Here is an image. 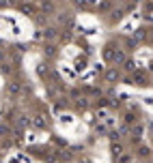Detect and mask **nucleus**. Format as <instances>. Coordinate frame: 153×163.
<instances>
[{
  "label": "nucleus",
  "mask_w": 153,
  "mask_h": 163,
  "mask_svg": "<svg viewBox=\"0 0 153 163\" xmlns=\"http://www.w3.org/2000/svg\"><path fill=\"white\" fill-rule=\"evenodd\" d=\"M117 77H119V71H114V69H110V71L106 73V80H108V82H114Z\"/></svg>",
  "instance_id": "1"
},
{
  "label": "nucleus",
  "mask_w": 153,
  "mask_h": 163,
  "mask_svg": "<svg viewBox=\"0 0 153 163\" xmlns=\"http://www.w3.org/2000/svg\"><path fill=\"white\" fill-rule=\"evenodd\" d=\"M134 82H136V84H140V86H142V84H147L142 73H136V77H132V84H134Z\"/></svg>",
  "instance_id": "2"
},
{
  "label": "nucleus",
  "mask_w": 153,
  "mask_h": 163,
  "mask_svg": "<svg viewBox=\"0 0 153 163\" xmlns=\"http://www.w3.org/2000/svg\"><path fill=\"white\" fill-rule=\"evenodd\" d=\"M17 125H20V127H28V125H30V120L26 118V116H20V118H17Z\"/></svg>",
  "instance_id": "3"
},
{
  "label": "nucleus",
  "mask_w": 153,
  "mask_h": 163,
  "mask_svg": "<svg viewBox=\"0 0 153 163\" xmlns=\"http://www.w3.org/2000/svg\"><path fill=\"white\" fill-rule=\"evenodd\" d=\"M114 62H125V54L123 52H117V54H114Z\"/></svg>",
  "instance_id": "4"
},
{
  "label": "nucleus",
  "mask_w": 153,
  "mask_h": 163,
  "mask_svg": "<svg viewBox=\"0 0 153 163\" xmlns=\"http://www.w3.org/2000/svg\"><path fill=\"white\" fill-rule=\"evenodd\" d=\"M125 69H127V71H136V62H132V60H125Z\"/></svg>",
  "instance_id": "5"
},
{
  "label": "nucleus",
  "mask_w": 153,
  "mask_h": 163,
  "mask_svg": "<svg viewBox=\"0 0 153 163\" xmlns=\"http://www.w3.org/2000/svg\"><path fill=\"white\" fill-rule=\"evenodd\" d=\"M43 34H45V39H54V34H56V32H54V28H45V32H43Z\"/></svg>",
  "instance_id": "6"
},
{
  "label": "nucleus",
  "mask_w": 153,
  "mask_h": 163,
  "mask_svg": "<svg viewBox=\"0 0 153 163\" xmlns=\"http://www.w3.org/2000/svg\"><path fill=\"white\" fill-rule=\"evenodd\" d=\"M9 90L11 92H20V84H9Z\"/></svg>",
  "instance_id": "7"
},
{
  "label": "nucleus",
  "mask_w": 153,
  "mask_h": 163,
  "mask_svg": "<svg viewBox=\"0 0 153 163\" xmlns=\"http://www.w3.org/2000/svg\"><path fill=\"white\" fill-rule=\"evenodd\" d=\"M32 122H35V125H37V127H43V125H45V122H43V118H39V116H37V118H35V120H32Z\"/></svg>",
  "instance_id": "8"
},
{
  "label": "nucleus",
  "mask_w": 153,
  "mask_h": 163,
  "mask_svg": "<svg viewBox=\"0 0 153 163\" xmlns=\"http://www.w3.org/2000/svg\"><path fill=\"white\" fill-rule=\"evenodd\" d=\"M22 11H24L26 15H32V7H22Z\"/></svg>",
  "instance_id": "9"
},
{
  "label": "nucleus",
  "mask_w": 153,
  "mask_h": 163,
  "mask_svg": "<svg viewBox=\"0 0 153 163\" xmlns=\"http://www.w3.org/2000/svg\"><path fill=\"white\" fill-rule=\"evenodd\" d=\"M45 54H48V56H54V47H52V45H50V47H45Z\"/></svg>",
  "instance_id": "10"
},
{
  "label": "nucleus",
  "mask_w": 153,
  "mask_h": 163,
  "mask_svg": "<svg viewBox=\"0 0 153 163\" xmlns=\"http://www.w3.org/2000/svg\"><path fill=\"white\" fill-rule=\"evenodd\" d=\"M5 133H7V127H5V125H0V135H5Z\"/></svg>",
  "instance_id": "11"
},
{
  "label": "nucleus",
  "mask_w": 153,
  "mask_h": 163,
  "mask_svg": "<svg viewBox=\"0 0 153 163\" xmlns=\"http://www.w3.org/2000/svg\"><path fill=\"white\" fill-rule=\"evenodd\" d=\"M2 58H5V54H2V52H0V60H2Z\"/></svg>",
  "instance_id": "12"
}]
</instances>
